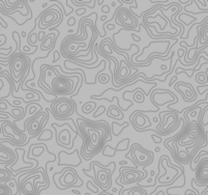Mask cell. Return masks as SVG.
I'll list each match as a JSON object with an SVG mask.
<instances>
[{"instance_id":"cell-10","label":"cell","mask_w":208,"mask_h":195,"mask_svg":"<svg viewBox=\"0 0 208 195\" xmlns=\"http://www.w3.org/2000/svg\"><path fill=\"white\" fill-rule=\"evenodd\" d=\"M55 58H54V60H53V62H55V61H57V60H58L59 59V53H58V52H55Z\"/></svg>"},{"instance_id":"cell-14","label":"cell","mask_w":208,"mask_h":195,"mask_svg":"<svg viewBox=\"0 0 208 195\" xmlns=\"http://www.w3.org/2000/svg\"><path fill=\"white\" fill-rule=\"evenodd\" d=\"M102 21H105V20H107V17L106 16H105V17H102V19H101Z\"/></svg>"},{"instance_id":"cell-7","label":"cell","mask_w":208,"mask_h":195,"mask_svg":"<svg viewBox=\"0 0 208 195\" xmlns=\"http://www.w3.org/2000/svg\"><path fill=\"white\" fill-rule=\"evenodd\" d=\"M67 24L68 25H70V26H73V25H75L76 24V20H75V18H70V19H68V21H67Z\"/></svg>"},{"instance_id":"cell-12","label":"cell","mask_w":208,"mask_h":195,"mask_svg":"<svg viewBox=\"0 0 208 195\" xmlns=\"http://www.w3.org/2000/svg\"><path fill=\"white\" fill-rule=\"evenodd\" d=\"M73 193H75V194H78V195H80V191H77V190H73Z\"/></svg>"},{"instance_id":"cell-5","label":"cell","mask_w":208,"mask_h":195,"mask_svg":"<svg viewBox=\"0 0 208 195\" xmlns=\"http://www.w3.org/2000/svg\"><path fill=\"white\" fill-rule=\"evenodd\" d=\"M203 114H204V123H202V127L203 126H207V107H205V109L203 110Z\"/></svg>"},{"instance_id":"cell-13","label":"cell","mask_w":208,"mask_h":195,"mask_svg":"<svg viewBox=\"0 0 208 195\" xmlns=\"http://www.w3.org/2000/svg\"><path fill=\"white\" fill-rule=\"evenodd\" d=\"M99 195H112V194H109V193H102H102H99Z\"/></svg>"},{"instance_id":"cell-15","label":"cell","mask_w":208,"mask_h":195,"mask_svg":"<svg viewBox=\"0 0 208 195\" xmlns=\"http://www.w3.org/2000/svg\"><path fill=\"white\" fill-rule=\"evenodd\" d=\"M155 152H160V147H156V149H155Z\"/></svg>"},{"instance_id":"cell-3","label":"cell","mask_w":208,"mask_h":195,"mask_svg":"<svg viewBox=\"0 0 208 195\" xmlns=\"http://www.w3.org/2000/svg\"><path fill=\"white\" fill-rule=\"evenodd\" d=\"M194 182L197 184V186H207L208 183V159L205 157L198 163L196 168V178H194Z\"/></svg>"},{"instance_id":"cell-9","label":"cell","mask_w":208,"mask_h":195,"mask_svg":"<svg viewBox=\"0 0 208 195\" xmlns=\"http://www.w3.org/2000/svg\"><path fill=\"white\" fill-rule=\"evenodd\" d=\"M151 137H152V139L154 140L155 143H160V142L162 141V139H160V138H156V135H151Z\"/></svg>"},{"instance_id":"cell-11","label":"cell","mask_w":208,"mask_h":195,"mask_svg":"<svg viewBox=\"0 0 208 195\" xmlns=\"http://www.w3.org/2000/svg\"><path fill=\"white\" fill-rule=\"evenodd\" d=\"M107 27H108V29L112 30V29H114V28H115V26H114V25H111V24H110V25H108Z\"/></svg>"},{"instance_id":"cell-6","label":"cell","mask_w":208,"mask_h":195,"mask_svg":"<svg viewBox=\"0 0 208 195\" xmlns=\"http://www.w3.org/2000/svg\"><path fill=\"white\" fill-rule=\"evenodd\" d=\"M102 12L105 13V14H108V13L110 12V6L109 5H104V6L102 7Z\"/></svg>"},{"instance_id":"cell-2","label":"cell","mask_w":208,"mask_h":195,"mask_svg":"<svg viewBox=\"0 0 208 195\" xmlns=\"http://www.w3.org/2000/svg\"><path fill=\"white\" fill-rule=\"evenodd\" d=\"M116 23L118 25L123 26L124 29H131L127 28V26L136 27L138 25L137 17H133V15L130 14V9H119V7L116 9Z\"/></svg>"},{"instance_id":"cell-16","label":"cell","mask_w":208,"mask_h":195,"mask_svg":"<svg viewBox=\"0 0 208 195\" xmlns=\"http://www.w3.org/2000/svg\"><path fill=\"white\" fill-rule=\"evenodd\" d=\"M85 195H90V193H86Z\"/></svg>"},{"instance_id":"cell-1","label":"cell","mask_w":208,"mask_h":195,"mask_svg":"<svg viewBox=\"0 0 208 195\" xmlns=\"http://www.w3.org/2000/svg\"><path fill=\"white\" fill-rule=\"evenodd\" d=\"M51 109L55 118L58 120H66L70 115L73 114L74 110L76 109V103L72 99L61 98L55 104H52Z\"/></svg>"},{"instance_id":"cell-4","label":"cell","mask_w":208,"mask_h":195,"mask_svg":"<svg viewBox=\"0 0 208 195\" xmlns=\"http://www.w3.org/2000/svg\"><path fill=\"white\" fill-rule=\"evenodd\" d=\"M12 194V189L4 183H0V195H10Z\"/></svg>"},{"instance_id":"cell-8","label":"cell","mask_w":208,"mask_h":195,"mask_svg":"<svg viewBox=\"0 0 208 195\" xmlns=\"http://www.w3.org/2000/svg\"><path fill=\"white\" fill-rule=\"evenodd\" d=\"M85 12H86V9H77V10H76V14H77L78 16H82Z\"/></svg>"}]
</instances>
